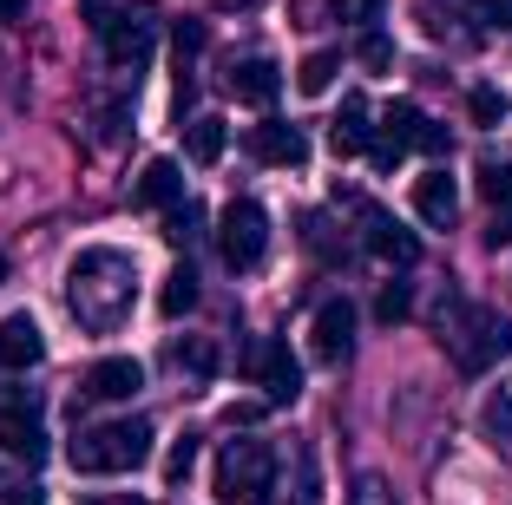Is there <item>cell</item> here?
Returning a JSON list of instances; mask_svg holds the SVG:
<instances>
[{"instance_id":"1","label":"cell","mask_w":512,"mask_h":505,"mask_svg":"<svg viewBox=\"0 0 512 505\" xmlns=\"http://www.w3.org/2000/svg\"><path fill=\"white\" fill-rule=\"evenodd\" d=\"M132 283L138 269L125 250H79L73 269H66V302L86 328H119L125 309H132Z\"/></svg>"},{"instance_id":"2","label":"cell","mask_w":512,"mask_h":505,"mask_svg":"<svg viewBox=\"0 0 512 505\" xmlns=\"http://www.w3.org/2000/svg\"><path fill=\"white\" fill-rule=\"evenodd\" d=\"M66 460L86 479L138 473L151 460V420H99V427H79L73 446H66Z\"/></svg>"},{"instance_id":"3","label":"cell","mask_w":512,"mask_h":505,"mask_svg":"<svg viewBox=\"0 0 512 505\" xmlns=\"http://www.w3.org/2000/svg\"><path fill=\"white\" fill-rule=\"evenodd\" d=\"M270 492H276L270 440H230L217 453V499L224 505H270Z\"/></svg>"},{"instance_id":"4","label":"cell","mask_w":512,"mask_h":505,"mask_svg":"<svg viewBox=\"0 0 512 505\" xmlns=\"http://www.w3.org/2000/svg\"><path fill=\"white\" fill-rule=\"evenodd\" d=\"M263 250H270V217H263V204H256V197H230L224 217H217V256H224L230 269H256Z\"/></svg>"},{"instance_id":"5","label":"cell","mask_w":512,"mask_h":505,"mask_svg":"<svg viewBox=\"0 0 512 505\" xmlns=\"http://www.w3.org/2000/svg\"><path fill=\"white\" fill-rule=\"evenodd\" d=\"M0 453H14L20 466L46 460V420L33 387H0Z\"/></svg>"},{"instance_id":"6","label":"cell","mask_w":512,"mask_h":505,"mask_svg":"<svg viewBox=\"0 0 512 505\" xmlns=\"http://www.w3.org/2000/svg\"><path fill=\"white\" fill-rule=\"evenodd\" d=\"M512 355V322L499 309H467L460 315V328H453V361L467 374H486L493 361Z\"/></svg>"},{"instance_id":"7","label":"cell","mask_w":512,"mask_h":505,"mask_svg":"<svg viewBox=\"0 0 512 505\" xmlns=\"http://www.w3.org/2000/svg\"><path fill=\"white\" fill-rule=\"evenodd\" d=\"M375 138H381L388 151H401V158H407L414 145H421V151H434V158L447 151V132H440V125L427 119V112H421L414 99H394L388 112H381V132H375Z\"/></svg>"},{"instance_id":"8","label":"cell","mask_w":512,"mask_h":505,"mask_svg":"<svg viewBox=\"0 0 512 505\" xmlns=\"http://www.w3.org/2000/svg\"><path fill=\"white\" fill-rule=\"evenodd\" d=\"M250 374H256V387H263L270 407H289L302 394V361L289 355V342H276V335L250 348Z\"/></svg>"},{"instance_id":"9","label":"cell","mask_w":512,"mask_h":505,"mask_svg":"<svg viewBox=\"0 0 512 505\" xmlns=\"http://www.w3.org/2000/svg\"><path fill=\"white\" fill-rule=\"evenodd\" d=\"M348 348H355V309H348V296H329L316 309V322H309V355L322 368H342Z\"/></svg>"},{"instance_id":"10","label":"cell","mask_w":512,"mask_h":505,"mask_svg":"<svg viewBox=\"0 0 512 505\" xmlns=\"http://www.w3.org/2000/svg\"><path fill=\"white\" fill-rule=\"evenodd\" d=\"M151 40H158V20H151V14H112L106 27H99L106 60H112V66H132V73L151 60Z\"/></svg>"},{"instance_id":"11","label":"cell","mask_w":512,"mask_h":505,"mask_svg":"<svg viewBox=\"0 0 512 505\" xmlns=\"http://www.w3.org/2000/svg\"><path fill=\"white\" fill-rule=\"evenodd\" d=\"M250 151L263 164H276V171H296V164L309 158V138H302L289 119H263V125H250Z\"/></svg>"},{"instance_id":"12","label":"cell","mask_w":512,"mask_h":505,"mask_svg":"<svg viewBox=\"0 0 512 505\" xmlns=\"http://www.w3.org/2000/svg\"><path fill=\"white\" fill-rule=\"evenodd\" d=\"M40 361H46L40 322H33V315H7V322H0V368L27 374V368H40Z\"/></svg>"},{"instance_id":"13","label":"cell","mask_w":512,"mask_h":505,"mask_svg":"<svg viewBox=\"0 0 512 505\" xmlns=\"http://www.w3.org/2000/svg\"><path fill=\"white\" fill-rule=\"evenodd\" d=\"M92 394V401H132L138 387H145V368H138L132 355H106V361H92L86 381H79Z\"/></svg>"},{"instance_id":"14","label":"cell","mask_w":512,"mask_h":505,"mask_svg":"<svg viewBox=\"0 0 512 505\" xmlns=\"http://www.w3.org/2000/svg\"><path fill=\"white\" fill-rule=\"evenodd\" d=\"M362 230H368V250L381 256V263H414L421 256V243H414V230H401V223L388 217V210H375V204H362Z\"/></svg>"},{"instance_id":"15","label":"cell","mask_w":512,"mask_h":505,"mask_svg":"<svg viewBox=\"0 0 512 505\" xmlns=\"http://www.w3.org/2000/svg\"><path fill=\"white\" fill-rule=\"evenodd\" d=\"M132 204H145V210H178L184 204V171H178V158H151L145 171H138Z\"/></svg>"},{"instance_id":"16","label":"cell","mask_w":512,"mask_h":505,"mask_svg":"<svg viewBox=\"0 0 512 505\" xmlns=\"http://www.w3.org/2000/svg\"><path fill=\"white\" fill-rule=\"evenodd\" d=\"M375 112H368V99L362 92H348L342 99V112H335V125H329V145H335V158H355V151H368L375 145Z\"/></svg>"},{"instance_id":"17","label":"cell","mask_w":512,"mask_h":505,"mask_svg":"<svg viewBox=\"0 0 512 505\" xmlns=\"http://www.w3.org/2000/svg\"><path fill=\"white\" fill-rule=\"evenodd\" d=\"M224 86L237 92L243 105H276V92H283V73H276V60L250 53V60H237V66H230V79H224Z\"/></svg>"},{"instance_id":"18","label":"cell","mask_w":512,"mask_h":505,"mask_svg":"<svg viewBox=\"0 0 512 505\" xmlns=\"http://www.w3.org/2000/svg\"><path fill=\"white\" fill-rule=\"evenodd\" d=\"M414 210H421V223H434V230H447V223H453L460 191H453L447 164H440V171H427V178H414Z\"/></svg>"},{"instance_id":"19","label":"cell","mask_w":512,"mask_h":505,"mask_svg":"<svg viewBox=\"0 0 512 505\" xmlns=\"http://www.w3.org/2000/svg\"><path fill=\"white\" fill-rule=\"evenodd\" d=\"M224 145H230V125L217 119V112H204V119L184 125V158H191V164H217Z\"/></svg>"},{"instance_id":"20","label":"cell","mask_w":512,"mask_h":505,"mask_svg":"<svg viewBox=\"0 0 512 505\" xmlns=\"http://www.w3.org/2000/svg\"><path fill=\"white\" fill-rule=\"evenodd\" d=\"M191 309H197V269L178 263L165 276V289H158V315H171V322H178V315H191Z\"/></svg>"},{"instance_id":"21","label":"cell","mask_w":512,"mask_h":505,"mask_svg":"<svg viewBox=\"0 0 512 505\" xmlns=\"http://www.w3.org/2000/svg\"><path fill=\"white\" fill-rule=\"evenodd\" d=\"M335 73H342V53H335V46H316V53L296 66V86L309 92V99H322V92L335 86Z\"/></svg>"},{"instance_id":"22","label":"cell","mask_w":512,"mask_h":505,"mask_svg":"<svg viewBox=\"0 0 512 505\" xmlns=\"http://www.w3.org/2000/svg\"><path fill=\"white\" fill-rule=\"evenodd\" d=\"M480 433H486L493 446L512 440V394H506V387H493V394L480 401Z\"/></svg>"},{"instance_id":"23","label":"cell","mask_w":512,"mask_h":505,"mask_svg":"<svg viewBox=\"0 0 512 505\" xmlns=\"http://www.w3.org/2000/svg\"><path fill=\"white\" fill-rule=\"evenodd\" d=\"M480 197L486 204H512V158H480Z\"/></svg>"},{"instance_id":"24","label":"cell","mask_w":512,"mask_h":505,"mask_svg":"<svg viewBox=\"0 0 512 505\" xmlns=\"http://www.w3.org/2000/svg\"><path fill=\"white\" fill-rule=\"evenodd\" d=\"M467 112H473V125H506L512 105H506V92H499V86H473L467 92Z\"/></svg>"},{"instance_id":"25","label":"cell","mask_w":512,"mask_h":505,"mask_svg":"<svg viewBox=\"0 0 512 505\" xmlns=\"http://www.w3.org/2000/svg\"><path fill=\"white\" fill-rule=\"evenodd\" d=\"M171 361H178L184 374H197V381H211V374H217V348H211V342H197V335L171 348Z\"/></svg>"},{"instance_id":"26","label":"cell","mask_w":512,"mask_h":505,"mask_svg":"<svg viewBox=\"0 0 512 505\" xmlns=\"http://www.w3.org/2000/svg\"><path fill=\"white\" fill-rule=\"evenodd\" d=\"M407 315H414V289H407V283H388V289H381V296H375V322H407Z\"/></svg>"},{"instance_id":"27","label":"cell","mask_w":512,"mask_h":505,"mask_svg":"<svg viewBox=\"0 0 512 505\" xmlns=\"http://www.w3.org/2000/svg\"><path fill=\"white\" fill-rule=\"evenodd\" d=\"M191 466H197V433H178V440H171V453H165V479H171V486H184V479H191Z\"/></svg>"},{"instance_id":"28","label":"cell","mask_w":512,"mask_h":505,"mask_svg":"<svg viewBox=\"0 0 512 505\" xmlns=\"http://www.w3.org/2000/svg\"><path fill=\"white\" fill-rule=\"evenodd\" d=\"M302 243H309L322 263H342V250H335V237H329V217H309V223H302Z\"/></svg>"},{"instance_id":"29","label":"cell","mask_w":512,"mask_h":505,"mask_svg":"<svg viewBox=\"0 0 512 505\" xmlns=\"http://www.w3.org/2000/svg\"><path fill=\"white\" fill-rule=\"evenodd\" d=\"M355 60H362V66H375V73H381V66H394V40H388V33H362V46H355Z\"/></svg>"},{"instance_id":"30","label":"cell","mask_w":512,"mask_h":505,"mask_svg":"<svg viewBox=\"0 0 512 505\" xmlns=\"http://www.w3.org/2000/svg\"><path fill=\"white\" fill-rule=\"evenodd\" d=\"M348 505H394V492H388V479H381V473H362V479H355V492H348Z\"/></svg>"},{"instance_id":"31","label":"cell","mask_w":512,"mask_h":505,"mask_svg":"<svg viewBox=\"0 0 512 505\" xmlns=\"http://www.w3.org/2000/svg\"><path fill=\"white\" fill-rule=\"evenodd\" d=\"M197 223H204V210H197V204H178V210H171V223H165V237L171 243H191Z\"/></svg>"},{"instance_id":"32","label":"cell","mask_w":512,"mask_h":505,"mask_svg":"<svg viewBox=\"0 0 512 505\" xmlns=\"http://www.w3.org/2000/svg\"><path fill=\"white\" fill-rule=\"evenodd\" d=\"M486 250H512V204H499L486 217Z\"/></svg>"},{"instance_id":"33","label":"cell","mask_w":512,"mask_h":505,"mask_svg":"<svg viewBox=\"0 0 512 505\" xmlns=\"http://www.w3.org/2000/svg\"><path fill=\"white\" fill-rule=\"evenodd\" d=\"M329 14H335V20H375L381 0H329Z\"/></svg>"},{"instance_id":"34","label":"cell","mask_w":512,"mask_h":505,"mask_svg":"<svg viewBox=\"0 0 512 505\" xmlns=\"http://www.w3.org/2000/svg\"><path fill=\"white\" fill-rule=\"evenodd\" d=\"M0 505H46V492L33 479H20V486H0Z\"/></svg>"},{"instance_id":"35","label":"cell","mask_w":512,"mask_h":505,"mask_svg":"<svg viewBox=\"0 0 512 505\" xmlns=\"http://www.w3.org/2000/svg\"><path fill=\"white\" fill-rule=\"evenodd\" d=\"M473 14H480L486 27H512V0H473Z\"/></svg>"},{"instance_id":"36","label":"cell","mask_w":512,"mask_h":505,"mask_svg":"<svg viewBox=\"0 0 512 505\" xmlns=\"http://www.w3.org/2000/svg\"><path fill=\"white\" fill-rule=\"evenodd\" d=\"M224 420H230V427H250V420H263V407H256V401H237Z\"/></svg>"},{"instance_id":"37","label":"cell","mask_w":512,"mask_h":505,"mask_svg":"<svg viewBox=\"0 0 512 505\" xmlns=\"http://www.w3.org/2000/svg\"><path fill=\"white\" fill-rule=\"evenodd\" d=\"M79 7H86V27H92V33H99V27L112 20V7H106V0H79Z\"/></svg>"},{"instance_id":"38","label":"cell","mask_w":512,"mask_h":505,"mask_svg":"<svg viewBox=\"0 0 512 505\" xmlns=\"http://www.w3.org/2000/svg\"><path fill=\"white\" fill-rule=\"evenodd\" d=\"M27 14V0H0V20H20Z\"/></svg>"},{"instance_id":"39","label":"cell","mask_w":512,"mask_h":505,"mask_svg":"<svg viewBox=\"0 0 512 505\" xmlns=\"http://www.w3.org/2000/svg\"><path fill=\"white\" fill-rule=\"evenodd\" d=\"M86 505H145V499H86Z\"/></svg>"},{"instance_id":"40","label":"cell","mask_w":512,"mask_h":505,"mask_svg":"<svg viewBox=\"0 0 512 505\" xmlns=\"http://www.w3.org/2000/svg\"><path fill=\"white\" fill-rule=\"evenodd\" d=\"M7 276H14V263H7V256H0V283H7Z\"/></svg>"}]
</instances>
